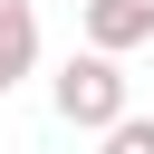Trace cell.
Listing matches in <instances>:
<instances>
[{
  "label": "cell",
  "mask_w": 154,
  "mask_h": 154,
  "mask_svg": "<svg viewBox=\"0 0 154 154\" xmlns=\"http://www.w3.org/2000/svg\"><path fill=\"white\" fill-rule=\"evenodd\" d=\"M38 67V19H0V96Z\"/></svg>",
  "instance_id": "3"
},
{
  "label": "cell",
  "mask_w": 154,
  "mask_h": 154,
  "mask_svg": "<svg viewBox=\"0 0 154 154\" xmlns=\"http://www.w3.org/2000/svg\"><path fill=\"white\" fill-rule=\"evenodd\" d=\"M144 38H154V0H87V48L125 58V48H144Z\"/></svg>",
  "instance_id": "2"
},
{
  "label": "cell",
  "mask_w": 154,
  "mask_h": 154,
  "mask_svg": "<svg viewBox=\"0 0 154 154\" xmlns=\"http://www.w3.org/2000/svg\"><path fill=\"white\" fill-rule=\"evenodd\" d=\"M48 106H58V125H77V135H116V125L135 116V96H125V67H116L106 48H77V58L48 77Z\"/></svg>",
  "instance_id": "1"
},
{
  "label": "cell",
  "mask_w": 154,
  "mask_h": 154,
  "mask_svg": "<svg viewBox=\"0 0 154 154\" xmlns=\"http://www.w3.org/2000/svg\"><path fill=\"white\" fill-rule=\"evenodd\" d=\"M96 154H154V116H125L116 135H96Z\"/></svg>",
  "instance_id": "4"
},
{
  "label": "cell",
  "mask_w": 154,
  "mask_h": 154,
  "mask_svg": "<svg viewBox=\"0 0 154 154\" xmlns=\"http://www.w3.org/2000/svg\"><path fill=\"white\" fill-rule=\"evenodd\" d=\"M0 19H38V0H0Z\"/></svg>",
  "instance_id": "5"
},
{
  "label": "cell",
  "mask_w": 154,
  "mask_h": 154,
  "mask_svg": "<svg viewBox=\"0 0 154 154\" xmlns=\"http://www.w3.org/2000/svg\"><path fill=\"white\" fill-rule=\"evenodd\" d=\"M77 10H87V0H77Z\"/></svg>",
  "instance_id": "6"
}]
</instances>
